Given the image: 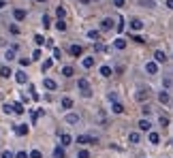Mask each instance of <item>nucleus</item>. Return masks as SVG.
<instances>
[{"label": "nucleus", "mask_w": 173, "mask_h": 158, "mask_svg": "<svg viewBox=\"0 0 173 158\" xmlns=\"http://www.w3.org/2000/svg\"><path fill=\"white\" fill-rule=\"evenodd\" d=\"M4 6H6V2H4V0H0V9H4Z\"/></svg>", "instance_id": "obj_49"}, {"label": "nucleus", "mask_w": 173, "mask_h": 158, "mask_svg": "<svg viewBox=\"0 0 173 158\" xmlns=\"http://www.w3.org/2000/svg\"><path fill=\"white\" fill-rule=\"evenodd\" d=\"M60 141H62V145H71V143H73V137H71L69 132H62V135H60Z\"/></svg>", "instance_id": "obj_10"}, {"label": "nucleus", "mask_w": 173, "mask_h": 158, "mask_svg": "<svg viewBox=\"0 0 173 158\" xmlns=\"http://www.w3.org/2000/svg\"><path fill=\"white\" fill-rule=\"evenodd\" d=\"M79 2H84V4H88V2H90V0H79Z\"/></svg>", "instance_id": "obj_50"}, {"label": "nucleus", "mask_w": 173, "mask_h": 158, "mask_svg": "<svg viewBox=\"0 0 173 158\" xmlns=\"http://www.w3.org/2000/svg\"><path fill=\"white\" fill-rule=\"evenodd\" d=\"M13 111H15V113H24L26 109H24V105H22V103H15V105H13Z\"/></svg>", "instance_id": "obj_29"}, {"label": "nucleus", "mask_w": 173, "mask_h": 158, "mask_svg": "<svg viewBox=\"0 0 173 158\" xmlns=\"http://www.w3.org/2000/svg\"><path fill=\"white\" fill-rule=\"evenodd\" d=\"M154 60H156L158 64H165V62H167V53L158 49V51H154Z\"/></svg>", "instance_id": "obj_3"}, {"label": "nucleus", "mask_w": 173, "mask_h": 158, "mask_svg": "<svg viewBox=\"0 0 173 158\" xmlns=\"http://www.w3.org/2000/svg\"><path fill=\"white\" fill-rule=\"evenodd\" d=\"M147 96H150V92H147V90H139V94H137V101H145Z\"/></svg>", "instance_id": "obj_23"}, {"label": "nucleus", "mask_w": 173, "mask_h": 158, "mask_svg": "<svg viewBox=\"0 0 173 158\" xmlns=\"http://www.w3.org/2000/svg\"><path fill=\"white\" fill-rule=\"evenodd\" d=\"M77 85H79V90H84V92H81L84 96H90V94H92V92H90V83H88V79H79Z\"/></svg>", "instance_id": "obj_1"}, {"label": "nucleus", "mask_w": 173, "mask_h": 158, "mask_svg": "<svg viewBox=\"0 0 173 158\" xmlns=\"http://www.w3.org/2000/svg\"><path fill=\"white\" fill-rule=\"evenodd\" d=\"M62 75H64V77H73V75H75L73 66H64V69H62Z\"/></svg>", "instance_id": "obj_18"}, {"label": "nucleus", "mask_w": 173, "mask_h": 158, "mask_svg": "<svg viewBox=\"0 0 173 158\" xmlns=\"http://www.w3.org/2000/svg\"><path fill=\"white\" fill-rule=\"evenodd\" d=\"M158 141H160V135H158V132H150V143H154V145H156Z\"/></svg>", "instance_id": "obj_25"}, {"label": "nucleus", "mask_w": 173, "mask_h": 158, "mask_svg": "<svg viewBox=\"0 0 173 158\" xmlns=\"http://www.w3.org/2000/svg\"><path fill=\"white\" fill-rule=\"evenodd\" d=\"M43 85L47 88V90H56V81H53V79H45Z\"/></svg>", "instance_id": "obj_20"}, {"label": "nucleus", "mask_w": 173, "mask_h": 158, "mask_svg": "<svg viewBox=\"0 0 173 158\" xmlns=\"http://www.w3.org/2000/svg\"><path fill=\"white\" fill-rule=\"evenodd\" d=\"M150 128H152V124H150V120H147V118L139 120V130H143V132H147Z\"/></svg>", "instance_id": "obj_5"}, {"label": "nucleus", "mask_w": 173, "mask_h": 158, "mask_svg": "<svg viewBox=\"0 0 173 158\" xmlns=\"http://www.w3.org/2000/svg\"><path fill=\"white\" fill-rule=\"evenodd\" d=\"M109 101L116 103V101H118V94H116V92H109Z\"/></svg>", "instance_id": "obj_40"}, {"label": "nucleus", "mask_w": 173, "mask_h": 158, "mask_svg": "<svg viewBox=\"0 0 173 158\" xmlns=\"http://www.w3.org/2000/svg\"><path fill=\"white\" fill-rule=\"evenodd\" d=\"M118 22H120V24H118V26H116V28H118V32H122V30H124V19H122V17H120V19H118Z\"/></svg>", "instance_id": "obj_36"}, {"label": "nucleus", "mask_w": 173, "mask_h": 158, "mask_svg": "<svg viewBox=\"0 0 173 158\" xmlns=\"http://www.w3.org/2000/svg\"><path fill=\"white\" fill-rule=\"evenodd\" d=\"M158 122H160V126H165V128L169 126V118H167V116H160V118H158Z\"/></svg>", "instance_id": "obj_32"}, {"label": "nucleus", "mask_w": 173, "mask_h": 158, "mask_svg": "<svg viewBox=\"0 0 173 158\" xmlns=\"http://www.w3.org/2000/svg\"><path fill=\"white\" fill-rule=\"evenodd\" d=\"M69 51H71V56H75V58H77V56H81V51H84V49H81V45H71V47H69Z\"/></svg>", "instance_id": "obj_9"}, {"label": "nucleus", "mask_w": 173, "mask_h": 158, "mask_svg": "<svg viewBox=\"0 0 173 158\" xmlns=\"http://www.w3.org/2000/svg\"><path fill=\"white\" fill-rule=\"evenodd\" d=\"M77 122H79V116H77V113H69V116H66V124H77Z\"/></svg>", "instance_id": "obj_14"}, {"label": "nucleus", "mask_w": 173, "mask_h": 158, "mask_svg": "<svg viewBox=\"0 0 173 158\" xmlns=\"http://www.w3.org/2000/svg\"><path fill=\"white\" fill-rule=\"evenodd\" d=\"M0 156H2V158H15V154H13V152H9V150H4Z\"/></svg>", "instance_id": "obj_34"}, {"label": "nucleus", "mask_w": 173, "mask_h": 158, "mask_svg": "<svg viewBox=\"0 0 173 158\" xmlns=\"http://www.w3.org/2000/svg\"><path fill=\"white\" fill-rule=\"evenodd\" d=\"M111 111H113V113H122V111H124V107H122V103H118V101H116V103L111 105Z\"/></svg>", "instance_id": "obj_15"}, {"label": "nucleus", "mask_w": 173, "mask_h": 158, "mask_svg": "<svg viewBox=\"0 0 173 158\" xmlns=\"http://www.w3.org/2000/svg\"><path fill=\"white\" fill-rule=\"evenodd\" d=\"M111 28H113V19H111V17L103 19V24H100V30H111Z\"/></svg>", "instance_id": "obj_8"}, {"label": "nucleus", "mask_w": 173, "mask_h": 158, "mask_svg": "<svg viewBox=\"0 0 173 158\" xmlns=\"http://www.w3.org/2000/svg\"><path fill=\"white\" fill-rule=\"evenodd\" d=\"M49 66H51V60H45V62H43V71H47Z\"/></svg>", "instance_id": "obj_43"}, {"label": "nucleus", "mask_w": 173, "mask_h": 158, "mask_svg": "<svg viewBox=\"0 0 173 158\" xmlns=\"http://www.w3.org/2000/svg\"><path fill=\"white\" fill-rule=\"evenodd\" d=\"M113 4L116 6H124V0H113Z\"/></svg>", "instance_id": "obj_47"}, {"label": "nucleus", "mask_w": 173, "mask_h": 158, "mask_svg": "<svg viewBox=\"0 0 173 158\" xmlns=\"http://www.w3.org/2000/svg\"><path fill=\"white\" fill-rule=\"evenodd\" d=\"M13 17H15L17 22H24V19H26V11H24V9H15V11H13Z\"/></svg>", "instance_id": "obj_6"}, {"label": "nucleus", "mask_w": 173, "mask_h": 158, "mask_svg": "<svg viewBox=\"0 0 173 158\" xmlns=\"http://www.w3.org/2000/svg\"><path fill=\"white\" fill-rule=\"evenodd\" d=\"M64 13H66V11H64V6H56V15H58V19H62V17H64Z\"/></svg>", "instance_id": "obj_30"}, {"label": "nucleus", "mask_w": 173, "mask_h": 158, "mask_svg": "<svg viewBox=\"0 0 173 158\" xmlns=\"http://www.w3.org/2000/svg\"><path fill=\"white\" fill-rule=\"evenodd\" d=\"M19 62H22V66H28V64H30V60H28V58H22Z\"/></svg>", "instance_id": "obj_46"}, {"label": "nucleus", "mask_w": 173, "mask_h": 158, "mask_svg": "<svg viewBox=\"0 0 173 158\" xmlns=\"http://www.w3.org/2000/svg\"><path fill=\"white\" fill-rule=\"evenodd\" d=\"M15 158H30V154H28V152H17Z\"/></svg>", "instance_id": "obj_37"}, {"label": "nucleus", "mask_w": 173, "mask_h": 158, "mask_svg": "<svg viewBox=\"0 0 173 158\" xmlns=\"http://www.w3.org/2000/svg\"><path fill=\"white\" fill-rule=\"evenodd\" d=\"M113 47L122 51V49H126V41H124L122 37H120V39H116V41H113Z\"/></svg>", "instance_id": "obj_11"}, {"label": "nucleus", "mask_w": 173, "mask_h": 158, "mask_svg": "<svg viewBox=\"0 0 173 158\" xmlns=\"http://www.w3.org/2000/svg\"><path fill=\"white\" fill-rule=\"evenodd\" d=\"M60 105H62V109H71V107H73V101H71V98H62Z\"/></svg>", "instance_id": "obj_24"}, {"label": "nucleus", "mask_w": 173, "mask_h": 158, "mask_svg": "<svg viewBox=\"0 0 173 158\" xmlns=\"http://www.w3.org/2000/svg\"><path fill=\"white\" fill-rule=\"evenodd\" d=\"M0 75H2V77H11V75H13V71H11L9 66H2V69H0Z\"/></svg>", "instance_id": "obj_22"}, {"label": "nucleus", "mask_w": 173, "mask_h": 158, "mask_svg": "<svg viewBox=\"0 0 173 158\" xmlns=\"http://www.w3.org/2000/svg\"><path fill=\"white\" fill-rule=\"evenodd\" d=\"M77 158H90V154H88V150H81V152L77 154Z\"/></svg>", "instance_id": "obj_38"}, {"label": "nucleus", "mask_w": 173, "mask_h": 158, "mask_svg": "<svg viewBox=\"0 0 173 158\" xmlns=\"http://www.w3.org/2000/svg\"><path fill=\"white\" fill-rule=\"evenodd\" d=\"M37 2H47V0H37Z\"/></svg>", "instance_id": "obj_51"}, {"label": "nucleus", "mask_w": 173, "mask_h": 158, "mask_svg": "<svg viewBox=\"0 0 173 158\" xmlns=\"http://www.w3.org/2000/svg\"><path fill=\"white\" fill-rule=\"evenodd\" d=\"M132 41H135V43H145V41L141 39V37H139V34H132Z\"/></svg>", "instance_id": "obj_42"}, {"label": "nucleus", "mask_w": 173, "mask_h": 158, "mask_svg": "<svg viewBox=\"0 0 173 158\" xmlns=\"http://www.w3.org/2000/svg\"><path fill=\"white\" fill-rule=\"evenodd\" d=\"M15 135H19V137L28 135V126H26V124H17V126H15Z\"/></svg>", "instance_id": "obj_7"}, {"label": "nucleus", "mask_w": 173, "mask_h": 158, "mask_svg": "<svg viewBox=\"0 0 173 158\" xmlns=\"http://www.w3.org/2000/svg\"><path fill=\"white\" fill-rule=\"evenodd\" d=\"M4 58H6V60L11 62V60L15 58V49H6V53H4Z\"/></svg>", "instance_id": "obj_31"}, {"label": "nucleus", "mask_w": 173, "mask_h": 158, "mask_svg": "<svg viewBox=\"0 0 173 158\" xmlns=\"http://www.w3.org/2000/svg\"><path fill=\"white\" fill-rule=\"evenodd\" d=\"M56 28H58L60 32H64V30H66V24H64V19H58V22H56Z\"/></svg>", "instance_id": "obj_28"}, {"label": "nucleus", "mask_w": 173, "mask_h": 158, "mask_svg": "<svg viewBox=\"0 0 173 158\" xmlns=\"http://www.w3.org/2000/svg\"><path fill=\"white\" fill-rule=\"evenodd\" d=\"M53 56H56V58H60V56H62V51H60L58 47H53Z\"/></svg>", "instance_id": "obj_44"}, {"label": "nucleus", "mask_w": 173, "mask_h": 158, "mask_svg": "<svg viewBox=\"0 0 173 158\" xmlns=\"http://www.w3.org/2000/svg\"><path fill=\"white\" fill-rule=\"evenodd\" d=\"M64 156H66V154H64L62 148H56V150H53V158H64Z\"/></svg>", "instance_id": "obj_27"}, {"label": "nucleus", "mask_w": 173, "mask_h": 158, "mask_svg": "<svg viewBox=\"0 0 173 158\" xmlns=\"http://www.w3.org/2000/svg\"><path fill=\"white\" fill-rule=\"evenodd\" d=\"M158 101H160V105H169V92H160Z\"/></svg>", "instance_id": "obj_13"}, {"label": "nucleus", "mask_w": 173, "mask_h": 158, "mask_svg": "<svg viewBox=\"0 0 173 158\" xmlns=\"http://www.w3.org/2000/svg\"><path fill=\"white\" fill-rule=\"evenodd\" d=\"M77 143H81V145H86V143H92V137H86V135H79V137H77Z\"/></svg>", "instance_id": "obj_16"}, {"label": "nucleus", "mask_w": 173, "mask_h": 158, "mask_svg": "<svg viewBox=\"0 0 173 158\" xmlns=\"http://www.w3.org/2000/svg\"><path fill=\"white\" fill-rule=\"evenodd\" d=\"M145 71H147L150 75H156V73H158V62H147V64H145Z\"/></svg>", "instance_id": "obj_4"}, {"label": "nucleus", "mask_w": 173, "mask_h": 158, "mask_svg": "<svg viewBox=\"0 0 173 158\" xmlns=\"http://www.w3.org/2000/svg\"><path fill=\"white\" fill-rule=\"evenodd\" d=\"M15 81H17V83H26V81H28V75H26L24 71H19V73H15Z\"/></svg>", "instance_id": "obj_12"}, {"label": "nucleus", "mask_w": 173, "mask_h": 158, "mask_svg": "<svg viewBox=\"0 0 173 158\" xmlns=\"http://www.w3.org/2000/svg\"><path fill=\"white\" fill-rule=\"evenodd\" d=\"M81 64H84V69H92V66H94V56H92V58H84Z\"/></svg>", "instance_id": "obj_17"}, {"label": "nucleus", "mask_w": 173, "mask_h": 158, "mask_svg": "<svg viewBox=\"0 0 173 158\" xmlns=\"http://www.w3.org/2000/svg\"><path fill=\"white\" fill-rule=\"evenodd\" d=\"M32 58H34V60H39V58H41V49H37V51L32 53Z\"/></svg>", "instance_id": "obj_45"}, {"label": "nucleus", "mask_w": 173, "mask_h": 158, "mask_svg": "<svg viewBox=\"0 0 173 158\" xmlns=\"http://www.w3.org/2000/svg\"><path fill=\"white\" fill-rule=\"evenodd\" d=\"M139 139H141V137H139V132H130V135H128V141H130V143H139Z\"/></svg>", "instance_id": "obj_26"}, {"label": "nucleus", "mask_w": 173, "mask_h": 158, "mask_svg": "<svg viewBox=\"0 0 173 158\" xmlns=\"http://www.w3.org/2000/svg\"><path fill=\"white\" fill-rule=\"evenodd\" d=\"M141 111H143V116H145V118H147V116H150V113H152V109H150V107H147V105H145V107H143V109H141Z\"/></svg>", "instance_id": "obj_41"}, {"label": "nucleus", "mask_w": 173, "mask_h": 158, "mask_svg": "<svg viewBox=\"0 0 173 158\" xmlns=\"http://www.w3.org/2000/svg\"><path fill=\"white\" fill-rule=\"evenodd\" d=\"M49 22H51L49 15H43V26H45V28H49Z\"/></svg>", "instance_id": "obj_39"}, {"label": "nucleus", "mask_w": 173, "mask_h": 158, "mask_svg": "<svg viewBox=\"0 0 173 158\" xmlns=\"http://www.w3.org/2000/svg\"><path fill=\"white\" fill-rule=\"evenodd\" d=\"M30 158H43V154H41L39 150H32V152H30Z\"/></svg>", "instance_id": "obj_35"}, {"label": "nucleus", "mask_w": 173, "mask_h": 158, "mask_svg": "<svg viewBox=\"0 0 173 158\" xmlns=\"http://www.w3.org/2000/svg\"><path fill=\"white\" fill-rule=\"evenodd\" d=\"M167 9H171V11H173V0H167Z\"/></svg>", "instance_id": "obj_48"}, {"label": "nucleus", "mask_w": 173, "mask_h": 158, "mask_svg": "<svg viewBox=\"0 0 173 158\" xmlns=\"http://www.w3.org/2000/svg\"><path fill=\"white\" fill-rule=\"evenodd\" d=\"M143 26H145V24H143L141 19H137V17H135V19H130V30H135V32H139V30H141Z\"/></svg>", "instance_id": "obj_2"}, {"label": "nucleus", "mask_w": 173, "mask_h": 158, "mask_svg": "<svg viewBox=\"0 0 173 158\" xmlns=\"http://www.w3.org/2000/svg\"><path fill=\"white\" fill-rule=\"evenodd\" d=\"M100 75H103V77H111V66H107V64L100 66Z\"/></svg>", "instance_id": "obj_19"}, {"label": "nucleus", "mask_w": 173, "mask_h": 158, "mask_svg": "<svg viewBox=\"0 0 173 158\" xmlns=\"http://www.w3.org/2000/svg\"><path fill=\"white\" fill-rule=\"evenodd\" d=\"M45 41H47V39H43V37H41V34H37V37H34V43H37V45H39V47H41V45H43Z\"/></svg>", "instance_id": "obj_33"}, {"label": "nucleus", "mask_w": 173, "mask_h": 158, "mask_svg": "<svg viewBox=\"0 0 173 158\" xmlns=\"http://www.w3.org/2000/svg\"><path fill=\"white\" fill-rule=\"evenodd\" d=\"M88 39L98 41V39H100V32H98V30H90V32H88Z\"/></svg>", "instance_id": "obj_21"}]
</instances>
